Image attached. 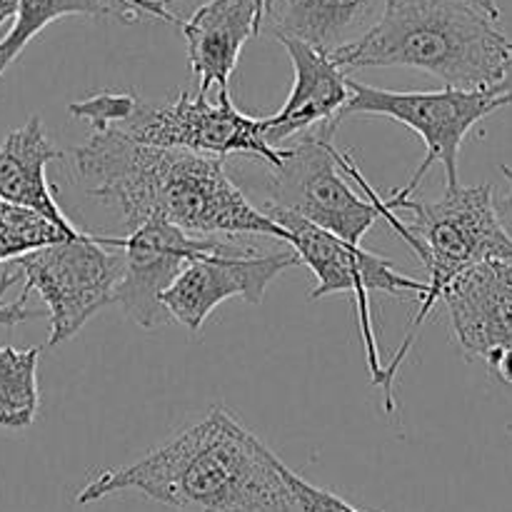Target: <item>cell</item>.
Listing matches in <instances>:
<instances>
[{"mask_svg": "<svg viewBox=\"0 0 512 512\" xmlns=\"http://www.w3.org/2000/svg\"><path fill=\"white\" fill-rule=\"evenodd\" d=\"M40 348H0V428L25 430L38 415Z\"/></svg>", "mask_w": 512, "mask_h": 512, "instance_id": "obj_18", "label": "cell"}, {"mask_svg": "<svg viewBox=\"0 0 512 512\" xmlns=\"http://www.w3.org/2000/svg\"><path fill=\"white\" fill-rule=\"evenodd\" d=\"M125 3L133 5L135 10H140L143 18H155L165 20V23L180 25L200 3H203V0H125Z\"/></svg>", "mask_w": 512, "mask_h": 512, "instance_id": "obj_23", "label": "cell"}, {"mask_svg": "<svg viewBox=\"0 0 512 512\" xmlns=\"http://www.w3.org/2000/svg\"><path fill=\"white\" fill-rule=\"evenodd\" d=\"M350 98L343 108V118L348 115H383L398 123L408 125L425 143V158L413 173L405 188L390 193L385 203H400L413 198L423 178L435 163L445 168L448 188L460 185L458 158L470 130L488 118L495 110L505 108L503 100L490 88H450L430 90V93H395V90L373 88L348 78Z\"/></svg>", "mask_w": 512, "mask_h": 512, "instance_id": "obj_7", "label": "cell"}, {"mask_svg": "<svg viewBox=\"0 0 512 512\" xmlns=\"http://www.w3.org/2000/svg\"><path fill=\"white\" fill-rule=\"evenodd\" d=\"M488 368H490V373L495 375V378L512 385V348L503 350L500 355H495V358L488 363Z\"/></svg>", "mask_w": 512, "mask_h": 512, "instance_id": "obj_25", "label": "cell"}, {"mask_svg": "<svg viewBox=\"0 0 512 512\" xmlns=\"http://www.w3.org/2000/svg\"><path fill=\"white\" fill-rule=\"evenodd\" d=\"M512 40L465 0H385L378 20L330 58L343 70L418 68L450 88H493Z\"/></svg>", "mask_w": 512, "mask_h": 512, "instance_id": "obj_3", "label": "cell"}, {"mask_svg": "<svg viewBox=\"0 0 512 512\" xmlns=\"http://www.w3.org/2000/svg\"><path fill=\"white\" fill-rule=\"evenodd\" d=\"M490 90H493V93L503 100V105H512V53H510L508 63H505L503 78H500Z\"/></svg>", "mask_w": 512, "mask_h": 512, "instance_id": "obj_26", "label": "cell"}, {"mask_svg": "<svg viewBox=\"0 0 512 512\" xmlns=\"http://www.w3.org/2000/svg\"><path fill=\"white\" fill-rule=\"evenodd\" d=\"M123 238L83 233L15 258L25 290H35L48 308V345L73 338L98 310L113 303L115 285L123 275Z\"/></svg>", "mask_w": 512, "mask_h": 512, "instance_id": "obj_8", "label": "cell"}, {"mask_svg": "<svg viewBox=\"0 0 512 512\" xmlns=\"http://www.w3.org/2000/svg\"><path fill=\"white\" fill-rule=\"evenodd\" d=\"M300 265L293 248L258 250L245 253H213L195 258L180 270L168 290L160 295V303L170 318L198 333L220 303L230 298H243L245 303L260 305L268 285L288 268Z\"/></svg>", "mask_w": 512, "mask_h": 512, "instance_id": "obj_11", "label": "cell"}, {"mask_svg": "<svg viewBox=\"0 0 512 512\" xmlns=\"http://www.w3.org/2000/svg\"><path fill=\"white\" fill-rule=\"evenodd\" d=\"M278 470L280 475H283L285 485H288L290 495H293L295 508H300V512H363L355 508V505H350L348 500L340 498V495L308 483L303 475L290 470L280 458H278Z\"/></svg>", "mask_w": 512, "mask_h": 512, "instance_id": "obj_21", "label": "cell"}, {"mask_svg": "<svg viewBox=\"0 0 512 512\" xmlns=\"http://www.w3.org/2000/svg\"><path fill=\"white\" fill-rule=\"evenodd\" d=\"M140 493L183 512H293L295 500L278 470V455L225 408L150 450L125 468L103 470L75 503Z\"/></svg>", "mask_w": 512, "mask_h": 512, "instance_id": "obj_2", "label": "cell"}, {"mask_svg": "<svg viewBox=\"0 0 512 512\" xmlns=\"http://www.w3.org/2000/svg\"><path fill=\"white\" fill-rule=\"evenodd\" d=\"M15 10H18V0H0V28L10 18H15Z\"/></svg>", "mask_w": 512, "mask_h": 512, "instance_id": "obj_28", "label": "cell"}, {"mask_svg": "<svg viewBox=\"0 0 512 512\" xmlns=\"http://www.w3.org/2000/svg\"><path fill=\"white\" fill-rule=\"evenodd\" d=\"M65 15L115 18L123 20V23H138L143 18L140 10H135L125 0H18L13 28L0 40V78L45 25L65 18Z\"/></svg>", "mask_w": 512, "mask_h": 512, "instance_id": "obj_17", "label": "cell"}, {"mask_svg": "<svg viewBox=\"0 0 512 512\" xmlns=\"http://www.w3.org/2000/svg\"><path fill=\"white\" fill-rule=\"evenodd\" d=\"M383 218L395 228V233L413 248L428 270V290L418 300V313L405 333L403 345L395 353L393 363L385 368L390 390L395 385V373L408 358L415 343V333L423 328L428 315L443 290L473 265L483 260H510L512 238L505 233L493 205V185H445V193L438 200H400L385 203Z\"/></svg>", "mask_w": 512, "mask_h": 512, "instance_id": "obj_4", "label": "cell"}, {"mask_svg": "<svg viewBox=\"0 0 512 512\" xmlns=\"http://www.w3.org/2000/svg\"><path fill=\"white\" fill-rule=\"evenodd\" d=\"M20 278H23V273L15 268V263H13V268H8L0 273V325H5V328H15V325L28 323V320H38L40 315H43V310H33L25 305L28 303V295H30V290H25V288L15 303H3L5 293H8V290L13 288Z\"/></svg>", "mask_w": 512, "mask_h": 512, "instance_id": "obj_22", "label": "cell"}, {"mask_svg": "<svg viewBox=\"0 0 512 512\" xmlns=\"http://www.w3.org/2000/svg\"><path fill=\"white\" fill-rule=\"evenodd\" d=\"M268 3H270V0H268Z\"/></svg>", "mask_w": 512, "mask_h": 512, "instance_id": "obj_30", "label": "cell"}, {"mask_svg": "<svg viewBox=\"0 0 512 512\" xmlns=\"http://www.w3.org/2000/svg\"><path fill=\"white\" fill-rule=\"evenodd\" d=\"M135 93H95L90 98L70 103L68 110L75 118H83L93 125V130L100 128H113V125L123 123L128 118L130 108H133Z\"/></svg>", "mask_w": 512, "mask_h": 512, "instance_id": "obj_20", "label": "cell"}, {"mask_svg": "<svg viewBox=\"0 0 512 512\" xmlns=\"http://www.w3.org/2000/svg\"><path fill=\"white\" fill-rule=\"evenodd\" d=\"M73 158L88 193L118 205L128 230L165 218L193 235H265L285 243L283 228L245 198L218 155L138 143L118 128H100Z\"/></svg>", "mask_w": 512, "mask_h": 512, "instance_id": "obj_1", "label": "cell"}, {"mask_svg": "<svg viewBox=\"0 0 512 512\" xmlns=\"http://www.w3.org/2000/svg\"><path fill=\"white\" fill-rule=\"evenodd\" d=\"M500 173L503 178L508 180V193H493V205H495V213H498V220L503 223L505 233L512 238V168L510 165H500Z\"/></svg>", "mask_w": 512, "mask_h": 512, "instance_id": "obj_24", "label": "cell"}, {"mask_svg": "<svg viewBox=\"0 0 512 512\" xmlns=\"http://www.w3.org/2000/svg\"><path fill=\"white\" fill-rule=\"evenodd\" d=\"M268 208L288 210L360 245L363 235L383 218L380 195L370 188L358 165L338 153L333 135L303 133L283 148V158L270 168Z\"/></svg>", "mask_w": 512, "mask_h": 512, "instance_id": "obj_5", "label": "cell"}, {"mask_svg": "<svg viewBox=\"0 0 512 512\" xmlns=\"http://www.w3.org/2000/svg\"><path fill=\"white\" fill-rule=\"evenodd\" d=\"M268 0H203L180 23L198 93L228 90L243 45L260 33Z\"/></svg>", "mask_w": 512, "mask_h": 512, "instance_id": "obj_14", "label": "cell"}, {"mask_svg": "<svg viewBox=\"0 0 512 512\" xmlns=\"http://www.w3.org/2000/svg\"><path fill=\"white\" fill-rule=\"evenodd\" d=\"M113 128L138 143L185 148L218 158L243 153L270 168L283 158V148H273L265 140V118H253L235 108L228 90H220L218 103H210L208 93H180L173 103L163 105L148 103L135 93L128 118Z\"/></svg>", "mask_w": 512, "mask_h": 512, "instance_id": "obj_9", "label": "cell"}, {"mask_svg": "<svg viewBox=\"0 0 512 512\" xmlns=\"http://www.w3.org/2000/svg\"><path fill=\"white\" fill-rule=\"evenodd\" d=\"M63 158L48 140L40 115H30L20 128L10 130L0 143V200L38 210L65 230H78L55 203L45 168Z\"/></svg>", "mask_w": 512, "mask_h": 512, "instance_id": "obj_16", "label": "cell"}, {"mask_svg": "<svg viewBox=\"0 0 512 512\" xmlns=\"http://www.w3.org/2000/svg\"><path fill=\"white\" fill-rule=\"evenodd\" d=\"M460 350L485 365L512 348V263L483 260L460 273L440 295Z\"/></svg>", "mask_w": 512, "mask_h": 512, "instance_id": "obj_12", "label": "cell"}, {"mask_svg": "<svg viewBox=\"0 0 512 512\" xmlns=\"http://www.w3.org/2000/svg\"><path fill=\"white\" fill-rule=\"evenodd\" d=\"M250 248L253 245L218 235H193L165 218L143 220L130 228L120 245L123 275L115 285L113 303H118L140 328H160L173 320L160 303V295L173 285L190 260L213 253H245Z\"/></svg>", "mask_w": 512, "mask_h": 512, "instance_id": "obj_10", "label": "cell"}, {"mask_svg": "<svg viewBox=\"0 0 512 512\" xmlns=\"http://www.w3.org/2000/svg\"><path fill=\"white\" fill-rule=\"evenodd\" d=\"M383 5L385 0H270L260 30L303 40L330 55L358 40Z\"/></svg>", "mask_w": 512, "mask_h": 512, "instance_id": "obj_15", "label": "cell"}, {"mask_svg": "<svg viewBox=\"0 0 512 512\" xmlns=\"http://www.w3.org/2000/svg\"><path fill=\"white\" fill-rule=\"evenodd\" d=\"M278 40L293 60L295 83L283 108L265 118V140L273 148H283L285 140L310 133L315 125L320 133L333 135L350 98L348 75L323 50L295 38Z\"/></svg>", "mask_w": 512, "mask_h": 512, "instance_id": "obj_13", "label": "cell"}, {"mask_svg": "<svg viewBox=\"0 0 512 512\" xmlns=\"http://www.w3.org/2000/svg\"><path fill=\"white\" fill-rule=\"evenodd\" d=\"M273 223H278L285 233V243L298 253L300 263L308 265L318 278V285L310 293V300H320L325 295L335 293H353L355 310H358L360 333H363L365 345V360H368L370 383L383 388L385 393V413H395L393 390H390L388 378H385V365L380 360L378 343H375V328H373V313H370V293L380 290L388 295H403L415 293V298H423L428 283L408 278L388 258L368 253L360 245L348 243V240L338 238L330 230L318 228L310 220L300 218V215L288 213V210L265 208Z\"/></svg>", "mask_w": 512, "mask_h": 512, "instance_id": "obj_6", "label": "cell"}, {"mask_svg": "<svg viewBox=\"0 0 512 512\" xmlns=\"http://www.w3.org/2000/svg\"><path fill=\"white\" fill-rule=\"evenodd\" d=\"M465 3L475 5V8L483 10V13L490 15L493 20H500V8H498V3H495V0H465Z\"/></svg>", "mask_w": 512, "mask_h": 512, "instance_id": "obj_27", "label": "cell"}, {"mask_svg": "<svg viewBox=\"0 0 512 512\" xmlns=\"http://www.w3.org/2000/svg\"><path fill=\"white\" fill-rule=\"evenodd\" d=\"M83 230H65L38 210L0 200V260H15L25 253L60 243L65 238H80Z\"/></svg>", "mask_w": 512, "mask_h": 512, "instance_id": "obj_19", "label": "cell"}, {"mask_svg": "<svg viewBox=\"0 0 512 512\" xmlns=\"http://www.w3.org/2000/svg\"><path fill=\"white\" fill-rule=\"evenodd\" d=\"M0 263H3V260H0Z\"/></svg>", "mask_w": 512, "mask_h": 512, "instance_id": "obj_29", "label": "cell"}]
</instances>
